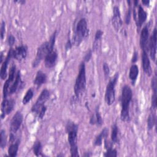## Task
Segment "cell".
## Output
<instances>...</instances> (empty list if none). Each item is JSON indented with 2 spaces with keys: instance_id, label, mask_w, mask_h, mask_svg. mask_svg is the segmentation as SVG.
Segmentation results:
<instances>
[{
  "instance_id": "6da1fadb",
  "label": "cell",
  "mask_w": 157,
  "mask_h": 157,
  "mask_svg": "<svg viewBox=\"0 0 157 157\" xmlns=\"http://www.w3.org/2000/svg\"><path fill=\"white\" fill-rule=\"evenodd\" d=\"M56 36V31H55L52 34L48 41H46L42 43L37 48L36 57L32 63V66L33 67H37L40 64L41 61L45 58L47 55L53 50Z\"/></svg>"
},
{
  "instance_id": "7a4b0ae2",
  "label": "cell",
  "mask_w": 157,
  "mask_h": 157,
  "mask_svg": "<svg viewBox=\"0 0 157 157\" xmlns=\"http://www.w3.org/2000/svg\"><path fill=\"white\" fill-rule=\"evenodd\" d=\"M132 92L131 87L128 85H124L122 88L121 103V109L120 117L123 121H129L130 120L129 116V105L132 100Z\"/></svg>"
},
{
  "instance_id": "3957f363",
  "label": "cell",
  "mask_w": 157,
  "mask_h": 157,
  "mask_svg": "<svg viewBox=\"0 0 157 157\" xmlns=\"http://www.w3.org/2000/svg\"><path fill=\"white\" fill-rule=\"evenodd\" d=\"M66 130L67 133V140L70 145L71 156H78L77 141L78 126L74 122L69 121L66 126Z\"/></svg>"
},
{
  "instance_id": "277c9868",
  "label": "cell",
  "mask_w": 157,
  "mask_h": 157,
  "mask_svg": "<svg viewBox=\"0 0 157 157\" xmlns=\"http://www.w3.org/2000/svg\"><path fill=\"white\" fill-rule=\"evenodd\" d=\"M86 87V70L85 62L82 61L79 66V71L74 85V93L78 98L84 91Z\"/></svg>"
},
{
  "instance_id": "5b68a950",
  "label": "cell",
  "mask_w": 157,
  "mask_h": 157,
  "mask_svg": "<svg viewBox=\"0 0 157 157\" xmlns=\"http://www.w3.org/2000/svg\"><path fill=\"white\" fill-rule=\"evenodd\" d=\"M88 35V29L86 20L84 18H80L75 27L74 36L73 37V44L76 45H79Z\"/></svg>"
},
{
  "instance_id": "8992f818",
  "label": "cell",
  "mask_w": 157,
  "mask_h": 157,
  "mask_svg": "<svg viewBox=\"0 0 157 157\" xmlns=\"http://www.w3.org/2000/svg\"><path fill=\"white\" fill-rule=\"evenodd\" d=\"M118 72L115 73L113 77H112L106 86L105 92V101L107 105H112L115 99V86L118 79Z\"/></svg>"
},
{
  "instance_id": "52a82bcc",
  "label": "cell",
  "mask_w": 157,
  "mask_h": 157,
  "mask_svg": "<svg viewBox=\"0 0 157 157\" xmlns=\"http://www.w3.org/2000/svg\"><path fill=\"white\" fill-rule=\"evenodd\" d=\"M50 92L48 90L44 89L42 91L37 99L36 100L34 104L31 107V111L35 113L37 115H39L40 110L43 107L45 106V104L47 101L49 99Z\"/></svg>"
},
{
  "instance_id": "ba28073f",
  "label": "cell",
  "mask_w": 157,
  "mask_h": 157,
  "mask_svg": "<svg viewBox=\"0 0 157 157\" xmlns=\"http://www.w3.org/2000/svg\"><path fill=\"white\" fill-rule=\"evenodd\" d=\"M15 102L13 99H7V98H3L1 104V119H3L7 115L12 112L15 105Z\"/></svg>"
},
{
  "instance_id": "9c48e42d",
  "label": "cell",
  "mask_w": 157,
  "mask_h": 157,
  "mask_svg": "<svg viewBox=\"0 0 157 157\" xmlns=\"http://www.w3.org/2000/svg\"><path fill=\"white\" fill-rule=\"evenodd\" d=\"M23 122V115L20 112H17L12 117L10 123V132L16 134Z\"/></svg>"
},
{
  "instance_id": "30bf717a",
  "label": "cell",
  "mask_w": 157,
  "mask_h": 157,
  "mask_svg": "<svg viewBox=\"0 0 157 157\" xmlns=\"http://www.w3.org/2000/svg\"><path fill=\"white\" fill-rule=\"evenodd\" d=\"M16 71V66L13 64L9 70V77L6 80L3 86V98H7L9 94V91L10 88V85L13 81L15 78V74Z\"/></svg>"
},
{
  "instance_id": "8fae6325",
  "label": "cell",
  "mask_w": 157,
  "mask_h": 157,
  "mask_svg": "<svg viewBox=\"0 0 157 157\" xmlns=\"http://www.w3.org/2000/svg\"><path fill=\"white\" fill-rule=\"evenodd\" d=\"M148 25H146L141 30L140 35V46L142 51L148 52V41H149Z\"/></svg>"
},
{
  "instance_id": "7c38bea8",
  "label": "cell",
  "mask_w": 157,
  "mask_h": 157,
  "mask_svg": "<svg viewBox=\"0 0 157 157\" xmlns=\"http://www.w3.org/2000/svg\"><path fill=\"white\" fill-rule=\"evenodd\" d=\"M156 28H155L148 41V49L150 51V56L153 61H155L156 53Z\"/></svg>"
},
{
  "instance_id": "4fadbf2b",
  "label": "cell",
  "mask_w": 157,
  "mask_h": 157,
  "mask_svg": "<svg viewBox=\"0 0 157 157\" xmlns=\"http://www.w3.org/2000/svg\"><path fill=\"white\" fill-rule=\"evenodd\" d=\"M112 23L116 31H118L123 25V21L121 18L120 9L118 6L113 7Z\"/></svg>"
},
{
  "instance_id": "5bb4252c",
  "label": "cell",
  "mask_w": 157,
  "mask_h": 157,
  "mask_svg": "<svg viewBox=\"0 0 157 157\" xmlns=\"http://www.w3.org/2000/svg\"><path fill=\"white\" fill-rule=\"evenodd\" d=\"M28 47L26 45H21L16 47L13 50L12 57L18 61H21L25 59L27 55Z\"/></svg>"
},
{
  "instance_id": "9a60e30c",
  "label": "cell",
  "mask_w": 157,
  "mask_h": 157,
  "mask_svg": "<svg viewBox=\"0 0 157 157\" xmlns=\"http://www.w3.org/2000/svg\"><path fill=\"white\" fill-rule=\"evenodd\" d=\"M13 50V49L12 48H10L6 59L1 64L0 76H1V78L2 80H4L7 77V66H8V64H9V63L10 59L12 58H13L12 57Z\"/></svg>"
},
{
  "instance_id": "2e32d148",
  "label": "cell",
  "mask_w": 157,
  "mask_h": 157,
  "mask_svg": "<svg viewBox=\"0 0 157 157\" xmlns=\"http://www.w3.org/2000/svg\"><path fill=\"white\" fill-rule=\"evenodd\" d=\"M58 53L56 51L53 50L52 51L49 52L44 58V63L45 67L47 68L53 67L56 63Z\"/></svg>"
},
{
  "instance_id": "e0dca14e",
  "label": "cell",
  "mask_w": 157,
  "mask_h": 157,
  "mask_svg": "<svg viewBox=\"0 0 157 157\" xmlns=\"http://www.w3.org/2000/svg\"><path fill=\"white\" fill-rule=\"evenodd\" d=\"M142 67H143L144 71L148 75H150L152 72V71H151V66H150V59H149V57H148L147 51L142 52Z\"/></svg>"
},
{
  "instance_id": "ac0fdd59",
  "label": "cell",
  "mask_w": 157,
  "mask_h": 157,
  "mask_svg": "<svg viewBox=\"0 0 157 157\" xmlns=\"http://www.w3.org/2000/svg\"><path fill=\"white\" fill-rule=\"evenodd\" d=\"M138 18L136 20V24L139 28L142 26V25L146 21L147 17V13L144 10L141 5H138V11H137Z\"/></svg>"
},
{
  "instance_id": "d6986e66",
  "label": "cell",
  "mask_w": 157,
  "mask_h": 157,
  "mask_svg": "<svg viewBox=\"0 0 157 157\" xmlns=\"http://www.w3.org/2000/svg\"><path fill=\"white\" fill-rule=\"evenodd\" d=\"M47 80V75L46 74L43 72L42 71H37L36 77L34 79L33 83L35 85L37 86H41L42 84L45 83Z\"/></svg>"
},
{
  "instance_id": "ffe728a7",
  "label": "cell",
  "mask_w": 157,
  "mask_h": 157,
  "mask_svg": "<svg viewBox=\"0 0 157 157\" xmlns=\"http://www.w3.org/2000/svg\"><path fill=\"white\" fill-rule=\"evenodd\" d=\"M20 144V140L17 139L13 142L10 143V145L8 148V155L10 156L15 157L17 155L18 147Z\"/></svg>"
},
{
  "instance_id": "44dd1931",
  "label": "cell",
  "mask_w": 157,
  "mask_h": 157,
  "mask_svg": "<svg viewBox=\"0 0 157 157\" xmlns=\"http://www.w3.org/2000/svg\"><path fill=\"white\" fill-rule=\"evenodd\" d=\"M20 82H21V75H20V71H18L16 74L15 81L13 82V83L12 84V85L9 88V94H12L16 92L19 86Z\"/></svg>"
},
{
  "instance_id": "7402d4cb",
  "label": "cell",
  "mask_w": 157,
  "mask_h": 157,
  "mask_svg": "<svg viewBox=\"0 0 157 157\" xmlns=\"http://www.w3.org/2000/svg\"><path fill=\"white\" fill-rule=\"evenodd\" d=\"M108 132H109V130L107 128H104L101 131L100 134L96 137V139H95L94 142V145L100 146L102 143V140L106 139V137H107Z\"/></svg>"
},
{
  "instance_id": "603a6c76",
  "label": "cell",
  "mask_w": 157,
  "mask_h": 157,
  "mask_svg": "<svg viewBox=\"0 0 157 157\" xmlns=\"http://www.w3.org/2000/svg\"><path fill=\"white\" fill-rule=\"evenodd\" d=\"M139 74V67L136 64H133L131 65L129 69V77L130 80L132 81V83L134 84Z\"/></svg>"
},
{
  "instance_id": "cb8c5ba5",
  "label": "cell",
  "mask_w": 157,
  "mask_h": 157,
  "mask_svg": "<svg viewBox=\"0 0 157 157\" xmlns=\"http://www.w3.org/2000/svg\"><path fill=\"white\" fill-rule=\"evenodd\" d=\"M90 123L92 124H98L99 126L102 125V119L101 117V115L99 112L98 108L96 109L95 111V115H92V116L90 118Z\"/></svg>"
},
{
  "instance_id": "d4e9b609",
  "label": "cell",
  "mask_w": 157,
  "mask_h": 157,
  "mask_svg": "<svg viewBox=\"0 0 157 157\" xmlns=\"http://www.w3.org/2000/svg\"><path fill=\"white\" fill-rule=\"evenodd\" d=\"M33 151L37 156H42V148L41 142L39 140H36L33 145Z\"/></svg>"
},
{
  "instance_id": "484cf974",
  "label": "cell",
  "mask_w": 157,
  "mask_h": 157,
  "mask_svg": "<svg viewBox=\"0 0 157 157\" xmlns=\"http://www.w3.org/2000/svg\"><path fill=\"white\" fill-rule=\"evenodd\" d=\"M118 127L116 124H114L112 126V132H111V140L112 143L118 142Z\"/></svg>"
},
{
  "instance_id": "4316f807",
  "label": "cell",
  "mask_w": 157,
  "mask_h": 157,
  "mask_svg": "<svg viewBox=\"0 0 157 157\" xmlns=\"http://www.w3.org/2000/svg\"><path fill=\"white\" fill-rule=\"evenodd\" d=\"M103 34V31L101 29H98L95 33L94 37V41L93 43V47L94 49H97L98 48V44L100 42L101 39L102 38Z\"/></svg>"
},
{
  "instance_id": "83f0119b",
  "label": "cell",
  "mask_w": 157,
  "mask_h": 157,
  "mask_svg": "<svg viewBox=\"0 0 157 157\" xmlns=\"http://www.w3.org/2000/svg\"><path fill=\"white\" fill-rule=\"evenodd\" d=\"M34 95V92L31 88H29L26 91L25 95L23 96V98L22 99V102L23 104H26L28 103L33 98Z\"/></svg>"
},
{
  "instance_id": "f1b7e54d",
  "label": "cell",
  "mask_w": 157,
  "mask_h": 157,
  "mask_svg": "<svg viewBox=\"0 0 157 157\" xmlns=\"http://www.w3.org/2000/svg\"><path fill=\"white\" fill-rule=\"evenodd\" d=\"M156 123V116L155 114L153 112H151L148 118V121H147V126L148 129H151L153 127V126Z\"/></svg>"
},
{
  "instance_id": "f546056e",
  "label": "cell",
  "mask_w": 157,
  "mask_h": 157,
  "mask_svg": "<svg viewBox=\"0 0 157 157\" xmlns=\"http://www.w3.org/2000/svg\"><path fill=\"white\" fill-rule=\"evenodd\" d=\"M7 143V137L6 134V131L4 129H1L0 134V147L1 148H4Z\"/></svg>"
},
{
  "instance_id": "4dcf8cb0",
  "label": "cell",
  "mask_w": 157,
  "mask_h": 157,
  "mask_svg": "<svg viewBox=\"0 0 157 157\" xmlns=\"http://www.w3.org/2000/svg\"><path fill=\"white\" fill-rule=\"evenodd\" d=\"M106 152L104 153V156L106 157H116L117 156V151L115 149L112 147L106 149Z\"/></svg>"
},
{
  "instance_id": "1f68e13d",
  "label": "cell",
  "mask_w": 157,
  "mask_h": 157,
  "mask_svg": "<svg viewBox=\"0 0 157 157\" xmlns=\"http://www.w3.org/2000/svg\"><path fill=\"white\" fill-rule=\"evenodd\" d=\"M128 2L129 3V8L127 10V12H126V15H125V18H124L125 23L127 25H128L129 23L130 20H131V4H130L131 1H128Z\"/></svg>"
},
{
  "instance_id": "d6a6232c",
  "label": "cell",
  "mask_w": 157,
  "mask_h": 157,
  "mask_svg": "<svg viewBox=\"0 0 157 157\" xmlns=\"http://www.w3.org/2000/svg\"><path fill=\"white\" fill-rule=\"evenodd\" d=\"M156 92H153V94L151 97V110H155L156 108Z\"/></svg>"
},
{
  "instance_id": "836d02e7",
  "label": "cell",
  "mask_w": 157,
  "mask_h": 157,
  "mask_svg": "<svg viewBox=\"0 0 157 157\" xmlns=\"http://www.w3.org/2000/svg\"><path fill=\"white\" fill-rule=\"evenodd\" d=\"M103 72L104 74L105 78H108L109 73H110V69H109V66L107 63H104V64H103Z\"/></svg>"
},
{
  "instance_id": "e575fe53",
  "label": "cell",
  "mask_w": 157,
  "mask_h": 157,
  "mask_svg": "<svg viewBox=\"0 0 157 157\" xmlns=\"http://www.w3.org/2000/svg\"><path fill=\"white\" fill-rule=\"evenodd\" d=\"M15 42V39L14 36L12 34H10L7 38V43H8L10 47H12L14 44Z\"/></svg>"
},
{
  "instance_id": "d590c367",
  "label": "cell",
  "mask_w": 157,
  "mask_h": 157,
  "mask_svg": "<svg viewBox=\"0 0 157 157\" xmlns=\"http://www.w3.org/2000/svg\"><path fill=\"white\" fill-rule=\"evenodd\" d=\"M6 32V24L4 21H2L1 25V39H3L4 36Z\"/></svg>"
},
{
  "instance_id": "8d00e7d4",
  "label": "cell",
  "mask_w": 157,
  "mask_h": 157,
  "mask_svg": "<svg viewBox=\"0 0 157 157\" xmlns=\"http://www.w3.org/2000/svg\"><path fill=\"white\" fill-rule=\"evenodd\" d=\"M92 56V51L91 50H90L85 55V56H84V61L85 62H88L90 61V59H91Z\"/></svg>"
},
{
  "instance_id": "74e56055",
  "label": "cell",
  "mask_w": 157,
  "mask_h": 157,
  "mask_svg": "<svg viewBox=\"0 0 157 157\" xmlns=\"http://www.w3.org/2000/svg\"><path fill=\"white\" fill-rule=\"evenodd\" d=\"M138 59V53L137 52H134V54H133V56L132 57V63H135Z\"/></svg>"
},
{
  "instance_id": "f35d334b",
  "label": "cell",
  "mask_w": 157,
  "mask_h": 157,
  "mask_svg": "<svg viewBox=\"0 0 157 157\" xmlns=\"http://www.w3.org/2000/svg\"><path fill=\"white\" fill-rule=\"evenodd\" d=\"M71 47H72V43H71V40H70V39H68V40H67V42H66V46H65V47H66V50H67L70 49V48H71Z\"/></svg>"
},
{
  "instance_id": "ab89813d",
  "label": "cell",
  "mask_w": 157,
  "mask_h": 157,
  "mask_svg": "<svg viewBox=\"0 0 157 157\" xmlns=\"http://www.w3.org/2000/svg\"><path fill=\"white\" fill-rule=\"evenodd\" d=\"M142 2L144 5L145 6H148L150 4V1H147V0H143L142 1Z\"/></svg>"
},
{
  "instance_id": "60d3db41",
  "label": "cell",
  "mask_w": 157,
  "mask_h": 157,
  "mask_svg": "<svg viewBox=\"0 0 157 157\" xmlns=\"http://www.w3.org/2000/svg\"><path fill=\"white\" fill-rule=\"evenodd\" d=\"M17 2H18V3H20V4L25 3V1H17Z\"/></svg>"
}]
</instances>
